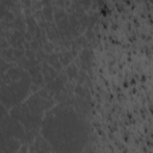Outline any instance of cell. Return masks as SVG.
I'll use <instances>...</instances> for the list:
<instances>
[{
    "label": "cell",
    "mask_w": 153,
    "mask_h": 153,
    "mask_svg": "<svg viewBox=\"0 0 153 153\" xmlns=\"http://www.w3.org/2000/svg\"><path fill=\"white\" fill-rule=\"evenodd\" d=\"M14 26H16V27H18V29L20 30V32H23V33H24L25 24H24V20H23L22 18H17V19L14 20Z\"/></svg>",
    "instance_id": "obj_8"
},
{
    "label": "cell",
    "mask_w": 153,
    "mask_h": 153,
    "mask_svg": "<svg viewBox=\"0 0 153 153\" xmlns=\"http://www.w3.org/2000/svg\"><path fill=\"white\" fill-rule=\"evenodd\" d=\"M42 74H43L44 79L48 82L55 80L56 79V75H57L55 68L53 66H48V65H43V67H42Z\"/></svg>",
    "instance_id": "obj_1"
},
{
    "label": "cell",
    "mask_w": 153,
    "mask_h": 153,
    "mask_svg": "<svg viewBox=\"0 0 153 153\" xmlns=\"http://www.w3.org/2000/svg\"><path fill=\"white\" fill-rule=\"evenodd\" d=\"M90 56H91L90 50H86V49H85V50L81 53L80 60H81V63H82L84 68H88V66H90Z\"/></svg>",
    "instance_id": "obj_3"
},
{
    "label": "cell",
    "mask_w": 153,
    "mask_h": 153,
    "mask_svg": "<svg viewBox=\"0 0 153 153\" xmlns=\"http://www.w3.org/2000/svg\"><path fill=\"white\" fill-rule=\"evenodd\" d=\"M20 1H22V4H23L25 7L30 6V0H20Z\"/></svg>",
    "instance_id": "obj_12"
},
{
    "label": "cell",
    "mask_w": 153,
    "mask_h": 153,
    "mask_svg": "<svg viewBox=\"0 0 153 153\" xmlns=\"http://www.w3.org/2000/svg\"><path fill=\"white\" fill-rule=\"evenodd\" d=\"M26 24H27V29H29V33H35L36 32V30H37V27H38V25H37V23H36V20L32 18V17H29V18H26Z\"/></svg>",
    "instance_id": "obj_4"
},
{
    "label": "cell",
    "mask_w": 153,
    "mask_h": 153,
    "mask_svg": "<svg viewBox=\"0 0 153 153\" xmlns=\"http://www.w3.org/2000/svg\"><path fill=\"white\" fill-rule=\"evenodd\" d=\"M59 59H60L61 63H62L63 66H66V65H68V63L71 62V60H72V55H71V53H67V51H66V53L59 55Z\"/></svg>",
    "instance_id": "obj_6"
},
{
    "label": "cell",
    "mask_w": 153,
    "mask_h": 153,
    "mask_svg": "<svg viewBox=\"0 0 153 153\" xmlns=\"http://www.w3.org/2000/svg\"><path fill=\"white\" fill-rule=\"evenodd\" d=\"M43 16H44V19L47 22H51L53 18H54V14H53V10L50 6H44L43 8Z\"/></svg>",
    "instance_id": "obj_5"
},
{
    "label": "cell",
    "mask_w": 153,
    "mask_h": 153,
    "mask_svg": "<svg viewBox=\"0 0 153 153\" xmlns=\"http://www.w3.org/2000/svg\"><path fill=\"white\" fill-rule=\"evenodd\" d=\"M39 72H41V68H39V66H37V65H36V66L30 67L27 73L30 74V76H35V75H36V74H38Z\"/></svg>",
    "instance_id": "obj_9"
},
{
    "label": "cell",
    "mask_w": 153,
    "mask_h": 153,
    "mask_svg": "<svg viewBox=\"0 0 153 153\" xmlns=\"http://www.w3.org/2000/svg\"><path fill=\"white\" fill-rule=\"evenodd\" d=\"M67 75H68L71 79L76 78V75H78L76 67H75V66H69V67H67Z\"/></svg>",
    "instance_id": "obj_7"
},
{
    "label": "cell",
    "mask_w": 153,
    "mask_h": 153,
    "mask_svg": "<svg viewBox=\"0 0 153 153\" xmlns=\"http://www.w3.org/2000/svg\"><path fill=\"white\" fill-rule=\"evenodd\" d=\"M51 50H53V44H51V43H45V44H44V51L51 53Z\"/></svg>",
    "instance_id": "obj_10"
},
{
    "label": "cell",
    "mask_w": 153,
    "mask_h": 153,
    "mask_svg": "<svg viewBox=\"0 0 153 153\" xmlns=\"http://www.w3.org/2000/svg\"><path fill=\"white\" fill-rule=\"evenodd\" d=\"M48 63H49L50 66H53L55 69H57V71H60L61 67H62V63H61L60 59L57 60V55H55V54H51V55L48 57Z\"/></svg>",
    "instance_id": "obj_2"
},
{
    "label": "cell",
    "mask_w": 153,
    "mask_h": 153,
    "mask_svg": "<svg viewBox=\"0 0 153 153\" xmlns=\"http://www.w3.org/2000/svg\"><path fill=\"white\" fill-rule=\"evenodd\" d=\"M80 4H81L84 7H88L90 4H91V0H80Z\"/></svg>",
    "instance_id": "obj_11"
}]
</instances>
